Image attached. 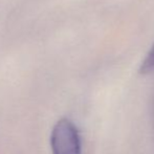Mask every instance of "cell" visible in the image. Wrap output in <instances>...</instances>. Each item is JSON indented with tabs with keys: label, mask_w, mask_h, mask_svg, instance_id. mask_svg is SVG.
Returning <instances> with one entry per match:
<instances>
[{
	"label": "cell",
	"mask_w": 154,
	"mask_h": 154,
	"mask_svg": "<svg viewBox=\"0 0 154 154\" xmlns=\"http://www.w3.org/2000/svg\"><path fill=\"white\" fill-rule=\"evenodd\" d=\"M53 154H82L78 128L68 119H61L54 126L51 135Z\"/></svg>",
	"instance_id": "6da1fadb"
},
{
	"label": "cell",
	"mask_w": 154,
	"mask_h": 154,
	"mask_svg": "<svg viewBox=\"0 0 154 154\" xmlns=\"http://www.w3.org/2000/svg\"><path fill=\"white\" fill-rule=\"evenodd\" d=\"M140 72L142 75H149L154 72V45L147 54L142 65L140 67Z\"/></svg>",
	"instance_id": "7a4b0ae2"
},
{
	"label": "cell",
	"mask_w": 154,
	"mask_h": 154,
	"mask_svg": "<svg viewBox=\"0 0 154 154\" xmlns=\"http://www.w3.org/2000/svg\"><path fill=\"white\" fill-rule=\"evenodd\" d=\"M152 118H153V123H154V97H153V104H152Z\"/></svg>",
	"instance_id": "3957f363"
}]
</instances>
